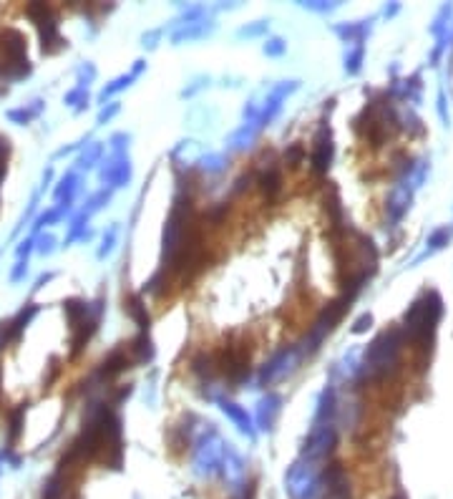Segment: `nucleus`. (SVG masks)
Returning <instances> with one entry per match:
<instances>
[{
  "label": "nucleus",
  "instance_id": "46",
  "mask_svg": "<svg viewBox=\"0 0 453 499\" xmlns=\"http://www.w3.org/2000/svg\"><path fill=\"white\" fill-rule=\"evenodd\" d=\"M25 275H28V260H18L15 267H13V272H10V283H20Z\"/></svg>",
  "mask_w": 453,
  "mask_h": 499
},
{
  "label": "nucleus",
  "instance_id": "31",
  "mask_svg": "<svg viewBox=\"0 0 453 499\" xmlns=\"http://www.w3.org/2000/svg\"><path fill=\"white\" fill-rule=\"evenodd\" d=\"M270 28V20H257V23H252V26H245L239 28V38H257V36H264Z\"/></svg>",
  "mask_w": 453,
  "mask_h": 499
},
{
  "label": "nucleus",
  "instance_id": "29",
  "mask_svg": "<svg viewBox=\"0 0 453 499\" xmlns=\"http://www.w3.org/2000/svg\"><path fill=\"white\" fill-rule=\"evenodd\" d=\"M63 101L69 104V106H73L76 111H83V108L88 106V89H78V86H76L73 91H69V94H66V99H63Z\"/></svg>",
  "mask_w": 453,
  "mask_h": 499
},
{
  "label": "nucleus",
  "instance_id": "15",
  "mask_svg": "<svg viewBox=\"0 0 453 499\" xmlns=\"http://www.w3.org/2000/svg\"><path fill=\"white\" fill-rule=\"evenodd\" d=\"M257 184H259V190H262V195L267 197L270 202H275L277 197H280V192H282V171H280V167L270 164L267 169L259 171Z\"/></svg>",
  "mask_w": 453,
  "mask_h": 499
},
{
  "label": "nucleus",
  "instance_id": "33",
  "mask_svg": "<svg viewBox=\"0 0 453 499\" xmlns=\"http://www.w3.org/2000/svg\"><path fill=\"white\" fill-rule=\"evenodd\" d=\"M262 51H264V56H270V58H280V56H285V51H287V43H285V38H267V43L262 45Z\"/></svg>",
  "mask_w": 453,
  "mask_h": 499
},
{
  "label": "nucleus",
  "instance_id": "35",
  "mask_svg": "<svg viewBox=\"0 0 453 499\" xmlns=\"http://www.w3.org/2000/svg\"><path fill=\"white\" fill-rule=\"evenodd\" d=\"M226 159L222 157V154H209V157L201 159V169L204 171H212V174H220L222 169H224Z\"/></svg>",
  "mask_w": 453,
  "mask_h": 499
},
{
  "label": "nucleus",
  "instance_id": "18",
  "mask_svg": "<svg viewBox=\"0 0 453 499\" xmlns=\"http://www.w3.org/2000/svg\"><path fill=\"white\" fill-rule=\"evenodd\" d=\"M192 373H194L196 379L201 381V384H209V381L217 379V360H214L212 353H196L194 358H192Z\"/></svg>",
  "mask_w": 453,
  "mask_h": 499
},
{
  "label": "nucleus",
  "instance_id": "9",
  "mask_svg": "<svg viewBox=\"0 0 453 499\" xmlns=\"http://www.w3.org/2000/svg\"><path fill=\"white\" fill-rule=\"evenodd\" d=\"M129 366H131V356H129V351H126V348H113L111 353L101 360V366L96 368V376H99L103 384H108V381H113Z\"/></svg>",
  "mask_w": 453,
  "mask_h": 499
},
{
  "label": "nucleus",
  "instance_id": "54",
  "mask_svg": "<svg viewBox=\"0 0 453 499\" xmlns=\"http://www.w3.org/2000/svg\"><path fill=\"white\" fill-rule=\"evenodd\" d=\"M144 69H146V61H136V64H134V69L129 71V73H131L134 78H138L141 73H144Z\"/></svg>",
  "mask_w": 453,
  "mask_h": 499
},
{
  "label": "nucleus",
  "instance_id": "45",
  "mask_svg": "<svg viewBox=\"0 0 453 499\" xmlns=\"http://www.w3.org/2000/svg\"><path fill=\"white\" fill-rule=\"evenodd\" d=\"M159 41H161V31H149V33H144V36H141V45H144V48H149V51H154V48H157Z\"/></svg>",
  "mask_w": 453,
  "mask_h": 499
},
{
  "label": "nucleus",
  "instance_id": "39",
  "mask_svg": "<svg viewBox=\"0 0 453 499\" xmlns=\"http://www.w3.org/2000/svg\"><path fill=\"white\" fill-rule=\"evenodd\" d=\"M58 220H61V212H58V209H48V212H43V215L38 217L36 225H33V230L41 232L43 227H48V225H53V222H58Z\"/></svg>",
  "mask_w": 453,
  "mask_h": 499
},
{
  "label": "nucleus",
  "instance_id": "12",
  "mask_svg": "<svg viewBox=\"0 0 453 499\" xmlns=\"http://www.w3.org/2000/svg\"><path fill=\"white\" fill-rule=\"evenodd\" d=\"M99 323L91 313H88V318L81 323V325H76V328H71V358H78V356L83 353V348H86V343L94 338V333L99 330Z\"/></svg>",
  "mask_w": 453,
  "mask_h": 499
},
{
  "label": "nucleus",
  "instance_id": "13",
  "mask_svg": "<svg viewBox=\"0 0 453 499\" xmlns=\"http://www.w3.org/2000/svg\"><path fill=\"white\" fill-rule=\"evenodd\" d=\"M280 411H282V398L277 393H267L257 404V429L270 431L275 426L277 416H280Z\"/></svg>",
  "mask_w": 453,
  "mask_h": 499
},
{
  "label": "nucleus",
  "instance_id": "34",
  "mask_svg": "<svg viewBox=\"0 0 453 499\" xmlns=\"http://www.w3.org/2000/svg\"><path fill=\"white\" fill-rule=\"evenodd\" d=\"M76 78H78V89H88V83L96 78V66L94 64H81L78 71H76Z\"/></svg>",
  "mask_w": 453,
  "mask_h": 499
},
{
  "label": "nucleus",
  "instance_id": "7",
  "mask_svg": "<svg viewBox=\"0 0 453 499\" xmlns=\"http://www.w3.org/2000/svg\"><path fill=\"white\" fill-rule=\"evenodd\" d=\"M297 86H300V81H282L277 83L275 89L267 94V101H264V108L259 111V119H257V129L267 127L272 119H275L277 114H280V108H282V101L287 99L289 94H295Z\"/></svg>",
  "mask_w": 453,
  "mask_h": 499
},
{
  "label": "nucleus",
  "instance_id": "26",
  "mask_svg": "<svg viewBox=\"0 0 453 499\" xmlns=\"http://www.w3.org/2000/svg\"><path fill=\"white\" fill-rule=\"evenodd\" d=\"M134 83V76L131 73H124V76H119V78H113L108 86H103L101 89V94H99V101L101 104H106V99H111V96H116L119 91H124V89H129Z\"/></svg>",
  "mask_w": 453,
  "mask_h": 499
},
{
  "label": "nucleus",
  "instance_id": "25",
  "mask_svg": "<svg viewBox=\"0 0 453 499\" xmlns=\"http://www.w3.org/2000/svg\"><path fill=\"white\" fill-rule=\"evenodd\" d=\"M25 15H28V18H31L38 28H41L43 23L53 20V8L45 6V3H28V6H25Z\"/></svg>",
  "mask_w": 453,
  "mask_h": 499
},
{
  "label": "nucleus",
  "instance_id": "21",
  "mask_svg": "<svg viewBox=\"0 0 453 499\" xmlns=\"http://www.w3.org/2000/svg\"><path fill=\"white\" fill-rule=\"evenodd\" d=\"M25 411H28V404H20L10 411V416H8V447L13 449V444L18 442L20 434H23V419H25Z\"/></svg>",
  "mask_w": 453,
  "mask_h": 499
},
{
  "label": "nucleus",
  "instance_id": "52",
  "mask_svg": "<svg viewBox=\"0 0 453 499\" xmlns=\"http://www.w3.org/2000/svg\"><path fill=\"white\" fill-rule=\"evenodd\" d=\"M8 154H10V144H8V139L0 136V164H6Z\"/></svg>",
  "mask_w": 453,
  "mask_h": 499
},
{
  "label": "nucleus",
  "instance_id": "41",
  "mask_svg": "<svg viewBox=\"0 0 453 499\" xmlns=\"http://www.w3.org/2000/svg\"><path fill=\"white\" fill-rule=\"evenodd\" d=\"M119 111H121V104L119 101H108L106 106L99 111V124H106V121H111L113 116L119 114Z\"/></svg>",
  "mask_w": 453,
  "mask_h": 499
},
{
  "label": "nucleus",
  "instance_id": "55",
  "mask_svg": "<svg viewBox=\"0 0 453 499\" xmlns=\"http://www.w3.org/2000/svg\"><path fill=\"white\" fill-rule=\"evenodd\" d=\"M390 499H408V497H405V494L398 492V494H393V497H390Z\"/></svg>",
  "mask_w": 453,
  "mask_h": 499
},
{
  "label": "nucleus",
  "instance_id": "28",
  "mask_svg": "<svg viewBox=\"0 0 453 499\" xmlns=\"http://www.w3.org/2000/svg\"><path fill=\"white\" fill-rule=\"evenodd\" d=\"M101 152H103V146L101 144H86V152L78 157V167H81V169H91V167H96V162L101 159Z\"/></svg>",
  "mask_w": 453,
  "mask_h": 499
},
{
  "label": "nucleus",
  "instance_id": "50",
  "mask_svg": "<svg viewBox=\"0 0 453 499\" xmlns=\"http://www.w3.org/2000/svg\"><path fill=\"white\" fill-rule=\"evenodd\" d=\"M226 209H229V204H226V202H220V204H214V207H212V209H209V220H212V222H220V220H222V217H224V215H226Z\"/></svg>",
  "mask_w": 453,
  "mask_h": 499
},
{
  "label": "nucleus",
  "instance_id": "37",
  "mask_svg": "<svg viewBox=\"0 0 453 499\" xmlns=\"http://www.w3.org/2000/svg\"><path fill=\"white\" fill-rule=\"evenodd\" d=\"M166 275H169L166 270H159L157 275L144 285V293H149V295H161V290H164L161 285H166Z\"/></svg>",
  "mask_w": 453,
  "mask_h": 499
},
{
  "label": "nucleus",
  "instance_id": "49",
  "mask_svg": "<svg viewBox=\"0 0 453 499\" xmlns=\"http://www.w3.org/2000/svg\"><path fill=\"white\" fill-rule=\"evenodd\" d=\"M36 250V240L33 237H28V240H23L20 242V247H18V260H28V255Z\"/></svg>",
  "mask_w": 453,
  "mask_h": 499
},
{
  "label": "nucleus",
  "instance_id": "23",
  "mask_svg": "<svg viewBox=\"0 0 453 499\" xmlns=\"http://www.w3.org/2000/svg\"><path fill=\"white\" fill-rule=\"evenodd\" d=\"M63 310H66V318H69L71 328L81 325L88 318V303L86 300H78V297H69V300L63 303Z\"/></svg>",
  "mask_w": 453,
  "mask_h": 499
},
{
  "label": "nucleus",
  "instance_id": "47",
  "mask_svg": "<svg viewBox=\"0 0 453 499\" xmlns=\"http://www.w3.org/2000/svg\"><path fill=\"white\" fill-rule=\"evenodd\" d=\"M111 149L113 152H126L129 149V134H113L111 136Z\"/></svg>",
  "mask_w": 453,
  "mask_h": 499
},
{
  "label": "nucleus",
  "instance_id": "36",
  "mask_svg": "<svg viewBox=\"0 0 453 499\" xmlns=\"http://www.w3.org/2000/svg\"><path fill=\"white\" fill-rule=\"evenodd\" d=\"M116 234H119V227H116V225H111V227H108V232L103 234V242H101V247H99V258L101 260L106 258V255H111L113 245H116Z\"/></svg>",
  "mask_w": 453,
  "mask_h": 499
},
{
  "label": "nucleus",
  "instance_id": "27",
  "mask_svg": "<svg viewBox=\"0 0 453 499\" xmlns=\"http://www.w3.org/2000/svg\"><path fill=\"white\" fill-rule=\"evenodd\" d=\"M257 132H259L257 124H245L239 132H234L232 136H229V146H232V149H245V146L254 139V134Z\"/></svg>",
  "mask_w": 453,
  "mask_h": 499
},
{
  "label": "nucleus",
  "instance_id": "8",
  "mask_svg": "<svg viewBox=\"0 0 453 499\" xmlns=\"http://www.w3.org/2000/svg\"><path fill=\"white\" fill-rule=\"evenodd\" d=\"M0 51H3V61L10 64H20L28 61V38L18 28H0Z\"/></svg>",
  "mask_w": 453,
  "mask_h": 499
},
{
  "label": "nucleus",
  "instance_id": "32",
  "mask_svg": "<svg viewBox=\"0 0 453 499\" xmlns=\"http://www.w3.org/2000/svg\"><path fill=\"white\" fill-rule=\"evenodd\" d=\"M302 159H305V146L302 144H289L285 149V164H289L292 169L302 164Z\"/></svg>",
  "mask_w": 453,
  "mask_h": 499
},
{
  "label": "nucleus",
  "instance_id": "20",
  "mask_svg": "<svg viewBox=\"0 0 453 499\" xmlns=\"http://www.w3.org/2000/svg\"><path fill=\"white\" fill-rule=\"evenodd\" d=\"M36 313H38V305L36 303H25L23 308L15 313V316L10 318V330H13V341H18L20 338V333L25 330V325L36 318Z\"/></svg>",
  "mask_w": 453,
  "mask_h": 499
},
{
  "label": "nucleus",
  "instance_id": "4",
  "mask_svg": "<svg viewBox=\"0 0 453 499\" xmlns=\"http://www.w3.org/2000/svg\"><path fill=\"white\" fill-rule=\"evenodd\" d=\"M300 360H302V356H300V351H297V346H287V348H282V351H277V353L272 356V360H267L264 368L259 371L257 384L272 386L275 381L285 379L287 373L295 371Z\"/></svg>",
  "mask_w": 453,
  "mask_h": 499
},
{
  "label": "nucleus",
  "instance_id": "42",
  "mask_svg": "<svg viewBox=\"0 0 453 499\" xmlns=\"http://www.w3.org/2000/svg\"><path fill=\"white\" fill-rule=\"evenodd\" d=\"M448 240H451V232H448V230H438V232L431 234V240H428V245L433 247V250H438V247L448 245Z\"/></svg>",
  "mask_w": 453,
  "mask_h": 499
},
{
  "label": "nucleus",
  "instance_id": "43",
  "mask_svg": "<svg viewBox=\"0 0 453 499\" xmlns=\"http://www.w3.org/2000/svg\"><path fill=\"white\" fill-rule=\"evenodd\" d=\"M305 10H312V13H330L333 8H338L335 3H320V0H315V3H300Z\"/></svg>",
  "mask_w": 453,
  "mask_h": 499
},
{
  "label": "nucleus",
  "instance_id": "22",
  "mask_svg": "<svg viewBox=\"0 0 453 499\" xmlns=\"http://www.w3.org/2000/svg\"><path fill=\"white\" fill-rule=\"evenodd\" d=\"M45 104L41 101V99H36V101H31V106H23V108H10L8 111V119L13 121V124H20V127H25L28 121H33L36 116H41V111H43Z\"/></svg>",
  "mask_w": 453,
  "mask_h": 499
},
{
  "label": "nucleus",
  "instance_id": "40",
  "mask_svg": "<svg viewBox=\"0 0 453 499\" xmlns=\"http://www.w3.org/2000/svg\"><path fill=\"white\" fill-rule=\"evenodd\" d=\"M36 250L41 255H50L56 250V237H53V234H41L36 240Z\"/></svg>",
  "mask_w": 453,
  "mask_h": 499
},
{
  "label": "nucleus",
  "instance_id": "30",
  "mask_svg": "<svg viewBox=\"0 0 453 499\" xmlns=\"http://www.w3.org/2000/svg\"><path fill=\"white\" fill-rule=\"evenodd\" d=\"M108 199H111V190H101V192H96L94 197H91V199H88V207L83 209V215H94V212H99L101 207H103V204L108 202Z\"/></svg>",
  "mask_w": 453,
  "mask_h": 499
},
{
  "label": "nucleus",
  "instance_id": "6",
  "mask_svg": "<svg viewBox=\"0 0 453 499\" xmlns=\"http://www.w3.org/2000/svg\"><path fill=\"white\" fill-rule=\"evenodd\" d=\"M333 132H330V124L327 121H322L320 129H317V134H315L312 139V171L315 174H327V169H330V164H333Z\"/></svg>",
  "mask_w": 453,
  "mask_h": 499
},
{
  "label": "nucleus",
  "instance_id": "2",
  "mask_svg": "<svg viewBox=\"0 0 453 499\" xmlns=\"http://www.w3.org/2000/svg\"><path fill=\"white\" fill-rule=\"evenodd\" d=\"M287 492L292 499H317L322 492L320 486V472L312 467V461H295L285 477Z\"/></svg>",
  "mask_w": 453,
  "mask_h": 499
},
{
  "label": "nucleus",
  "instance_id": "38",
  "mask_svg": "<svg viewBox=\"0 0 453 499\" xmlns=\"http://www.w3.org/2000/svg\"><path fill=\"white\" fill-rule=\"evenodd\" d=\"M360 64H363V45H358L355 51H350L345 56V71L350 73V76H355L360 71Z\"/></svg>",
  "mask_w": 453,
  "mask_h": 499
},
{
  "label": "nucleus",
  "instance_id": "1",
  "mask_svg": "<svg viewBox=\"0 0 453 499\" xmlns=\"http://www.w3.org/2000/svg\"><path fill=\"white\" fill-rule=\"evenodd\" d=\"M214 360H217V371H220L234 388L252 379L250 343L242 341V338H232L222 351L214 353Z\"/></svg>",
  "mask_w": 453,
  "mask_h": 499
},
{
  "label": "nucleus",
  "instance_id": "5",
  "mask_svg": "<svg viewBox=\"0 0 453 499\" xmlns=\"http://www.w3.org/2000/svg\"><path fill=\"white\" fill-rule=\"evenodd\" d=\"M101 171L99 177L103 184H108L111 190H119L124 184H129L131 179V162H129V154L126 152H113L106 162H101Z\"/></svg>",
  "mask_w": 453,
  "mask_h": 499
},
{
  "label": "nucleus",
  "instance_id": "48",
  "mask_svg": "<svg viewBox=\"0 0 453 499\" xmlns=\"http://www.w3.org/2000/svg\"><path fill=\"white\" fill-rule=\"evenodd\" d=\"M8 343H13L10 321H3V323H0V351H3V348H6Z\"/></svg>",
  "mask_w": 453,
  "mask_h": 499
},
{
  "label": "nucleus",
  "instance_id": "10",
  "mask_svg": "<svg viewBox=\"0 0 453 499\" xmlns=\"http://www.w3.org/2000/svg\"><path fill=\"white\" fill-rule=\"evenodd\" d=\"M350 297L340 295L338 300H333V303L327 305V308H322V313L317 316V321H315V328H320L322 333H330V330L338 325L340 321H343V316H345L347 310H350Z\"/></svg>",
  "mask_w": 453,
  "mask_h": 499
},
{
  "label": "nucleus",
  "instance_id": "51",
  "mask_svg": "<svg viewBox=\"0 0 453 499\" xmlns=\"http://www.w3.org/2000/svg\"><path fill=\"white\" fill-rule=\"evenodd\" d=\"M131 396V386H121L119 391H116V396H113V401H111V406L116 409V406L121 404V401H126V398Z\"/></svg>",
  "mask_w": 453,
  "mask_h": 499
},
{
  "label": "nucleus",
  "instance_id": "44",
  "mask_svg": "<svg viewBox=\"0 0 453 499\" xmlns=\"http://www.w3.org/2000/svg\"><path fill=\"white\" fill-rule=\"evenodd\" d=\"M371 325H373V316H371V313H363V316H360L358 321L352 323V328H350V330H352L355 335H360V333H365V330L371 328Z\"/></svg>",
  "mask_w": 453,
  "mask_h": 499
},
{
  "label": "nucleus",
  "instance_id": "3",
  "mask_svg": "<svg viewBox=\"0 0 453 499\" xmlns=\"http://www.w3.org/2000/svg\"><path fill=\"white\" fill-rule=\"evenodd\" d=\"M335 444H338L335 423H312V429L305 439V447H302V459L312 461V464L327 459L335 451Z\"/></svg>",
  "mask_w": 453,
  "mask_h": 499
},
{
  "label": "nucleus",
  "instance_id": "14",
  "mask_svg": "<svg viewBox=\"0 0 453 499\" xmlns=\"http://www.w3.org/2000/svg\"><path fill=\"white\" fill-rule=\"evenodd\" d=\"M76 192H78V177H76L73 171L63 174V177H61V184H58L56 192H53V197H56V202H58L56 209L61 212V215L71 212V204H73Z\"/></svg>",
  "mask_w": 453,
  "mask_h": 499
},
{
  "label": "nucleus",
  "instance_id": "56",
  "mask_svg": "<svg viewBox=\"0 0 453 499\" xmlns=\"http://www.w3.org/2000/svg\"><path fill=\"white\" fill-rule=\"evenodd\" d=\"M0 381H3V371H0Z\"/></svg>",
  "mask_w": 453,
  "mask_h": 499
},
{
  "label": "nucleus",
  "instance_id": "53",
  "mask_svg": "<svg viewBox=\"0 0 453 499\" xmlns=\"http://www.w3.org/2000/svg\"><path fill=\"white\" fill-rule=\"evenodd\" d=\"M56 278V275H53V272H45V275H41V278L36 280V285H33V290H41V288H43L45 283H50V280Z\"/></svg>",
  "mask_w": 453,
  "mask_h": 499
},
{
  "label": "nucleus",
  "instance_id": "19",
  "mask_svg": "<svg viewBox=\"0 0 453 499\" xmlns=\"http://www.w3.org/2000/svg\"><path fill=\"white\" fill-rule=\"evenodd\" d=\"M129 356L134 363H149L154 358V343H151L149 333H138L129 346Z\"/></svg>",
  "mask_w": 453,
  "mask_h": 499
},
{
  "label": "nucleus",
  "instance_id": "17",
  "mask_svg": "<svg viewBox=\"0 0 453 499\" xmlns=\"http://www.w3.org/2000/svg\"><path fill=\"white\" fill-rule=\"evenodd\" d=\"M214 31V23L212 20H196V23H187V26H182L179 31L171 36V41H174V45H182L184 41H196V38H204V36H209V33Z\"/></svg>",
  "mask_w": 453,
  "mask_h": 499
},
{
  "label": "nucleus",
  "instance_id": "24",
  "mask_svg": "<svg viewBox=\"0 0 453 499\" xmlns=\"http://www.w3.org/2000/svg\"><path fill=\"white\" fill-rule=\"evenodd\" d=\"M333 31L338 33V36L345 41V43H358V41L365 38L368 28H365L363 23H340V26H335Z\"/></svg>",
  "mask_w": 453,
  "mask_h": 499
},
{
  "label": "nucleus",
  "instance_id": "11",
  "mask_svg": "<svg viewBox=\"0 0 453 499\" xmlns=\"http://www.w3.org/2000/svg\"><path fill=\"white\" fill-rule=\"evenodd\" d=\"M220 409L224 411L226 419H232L234 426H237L242 434L247 436V439H254L257 436V429H254V421H252V416L247 414L242 406H237L234 401H229V398H222L220 401Z\"/></svg>",
  "mask_w": 453,
  "mask_h": 499
},
{
  "label": "nucleus",
  "instance_id": "16",
  "mask_svg": "<svg viewBox=\"0 0 453 499\" xmlns=\"http://www.w3.org/2000/svg\"><path fill=\"white\" fill-rule=\"evenodd\" d=\"M124 310L126 316L131 318L134 323H136L138 328H141V333H149V310H146L144 300H141V295L138 293H131V295L124 300Z\"/></svg>",
  "mask_w": 453,
  "mask_h": 499
}]
</instances>
